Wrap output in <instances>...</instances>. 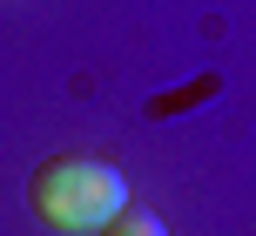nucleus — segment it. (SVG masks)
Segmentation results:
<instances>
[{
  "label": "nucleus",
  "instance_id": "f257e3e1",
  "mask_svg": "<svg viewBox=\"0 0 256 236\" xmlns=\"http://www.w3.org/2000/svg\"><path fill=\"white\" fill-rule=\"evenodd\" d=\"M27 202L48 230L68 236H102L108 216L128 210V176L108 156H48L27 182Z\"/></svg>",
  "mask_w": 256,
  "mask_h": 236
},
{
  "label": "nucleus",
  "instance_id": "f03ea898",
  "mask_svg": "<svg viewBox=\"0 0 256 236\" xmlns=\"http://www.w3.org/2000/svg\"><path fill=\"white\" fill-rule=\"evenodd\" d=\"M102 236H168V223H162L155 210H135V202H128L122 216H108V223H102Z\"/></svg>",
  "mask_w": 256,
  "mask_h": 236
}]
</instances>
